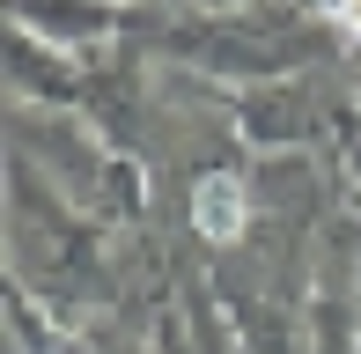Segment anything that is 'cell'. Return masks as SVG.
Wrapping results in <instances>:
<instances>
[{"instance_id":"1","label":"cell","mask_w":361,"mask_h":354,"mask_svg":"<svg viewBox=\"0 0 361 354\" xmlns=\"http://www.w3.org/2000/svg\"><path fill=\"white\" fill-rule=\"evenodd\" d=\"M347 15H354V23H361V0H347Z\"/></svg>"}]
</instances>
